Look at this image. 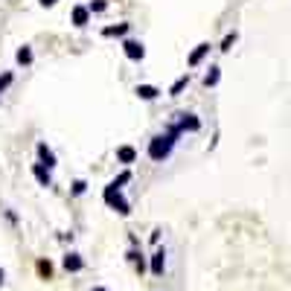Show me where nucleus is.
<instances>
[{
	"label": "nucleus",
	"instance_id": "f257e3e1",
	"mask_svg": "<svg viewBox=\"0 0 291 291\" xmlns=\"http://www.w3.org/2000/svg\"><path fill=\"white\" fill-rule=\"evenodd\" d=\"M181 134H183V131H181V126H178V122L166 126L163 134L152 137V143H149V157H152L155 163H163L166 157L172 155V149H175V143H178V137H181Z\"/></svg>",
	"mask_w": 291,
	"mask_h": 291
},
{
	"label": "nucleus",
	"instance_id": "f03ea898",
	"mask_svg": "<svg viewBox=\"0 0 291 291\" xmlns=\"http://www.w3.org/2000/svg\"><path fill=\"white\" fill-rule=\"evenodd\" d=\"M102 198H105V204H108L111 210H117L119 216H128V213H131V204L126 201L122 190H119V186H117L114 181H111L108 186H105V192H102Z\"/></svg>",
	"mask_w": 291,
	"mask_h": 291
},
{
	"label": "nucleus",
	"instance_id": "7ed1b4c3",
	"mask_svg": "<svg viewBox=\"0 0 291 291\" xmlns=\"http://www.w3.org/2000/svg\"><path fill=\"white\" fill-rule=\"evenodd\" d=\"M122 53H126V58H131V61H143L146 47L140 44V41H134V38H126V41H122Z\"/></svg>",
	"mask_w": 291,
	"mask_h": 291
},
{
	"label": "nucleus",
	"instance_id": "20e7f679",
	"mask_svg": "<svg viewBox=\"0 0 291 291\" xmlns=\"http://www.w3.org/2000/svg\"><path fill=\"white\" fill-rule=\"evenodd\" d=\"M175 122L181 126V131H190V134H195V131H201V119L195 117V114H186V111H181V114H175Z\"/></svg>",
	"mask_w": 291,
	"mask_h": 291
},
{
	"label": "nucleus",
	"instance_id": "39448f33",
	"mask_svg": "<svg viewBox=\"0 0 291 291\" xmlns=\"http://www.w3.org/2000/svg\"><path fill=\"white\" fill-rule=\"evenodd\" d=\"M91 15L93 12L88 9V6H73V12H70V20H73V27H88V24H91Z\"/></svg>",
	"mask_w": 291,
	"mask_h": 291
},
{
	"label": "nucleus",
	"instance_id": "423d86ee",
	"mask_svg": "<svg viewBox=\"0 0 291 291\" xmlns=\"http://www.w3.org/2000/svg\"><path fill=\"white\" fill-rule=\"evenodd\" d=\"M149 271L155 274V277H163V271H166V251H155V254H152Z\"/></svg>",
	"mask_w": 291,
	"mask_h": 291
},
{
	"label": "nucleus",
	"instance_id": "0eeeda50",
	"mask_svg": "<svg viewBox=\"0 0 291 291\" xmlns=\"http://www.w3.org/2000/svg\"><path fill=\"white\" fill-rule=\"evenodd\" d=\"M61 265H64V271H70V274H79V271H82V268H85V259H82V256H79V254H67V256H64V259H61Z\"/></svg>",
	"mask_w": 291,
	"mask_h": 291
},
{
	"label": "nucleus",
	"instance_id": "6e6552de",
	"mask_svg": "<svg viewBox=\"0 0 291 291\" xmlns=\"http://www.w3.org/2000/svg\"><path fill=\"white\" fill-rule=\"evenodd\" d=\"M32 175H35V181L41 183V186H53V175H50V169H47L44 163L32 166Z\"/></svg>",
	"mask_w": 291,
	"mask_h": 291
},
{
	"label": "nucleus",
	"instance_id": "1a4fd4ad",
	"mask_svg": "<svg viewBox=\"0 0 291 291\" xmlns=\"http://www.w3.org/2000/svg\"><path fill=\"white\" fill-rule=\"evenodd\" d=\"M137 96H140V99H143V102H155L157 99V96H160V91H157V88H155V85H137Z\"/></svg>",
	"mask_w": 291,
	"mask_h": 291
},
{
	"label": "nucleus",
	"instance_id": "9d476101",
	"mask_svg": "<svg viewBox=\"0 0 291 291\" xmlns=\"http://www.w3.org/2000/svg\"><path fill=\"white\" fill-rule=\"evenodd\" d=\"M207 55H210V44H198V47L190 53V61H186V64H190V67H198V64L204 61Z\"/></svg>",
	"mask_w": 291,
	"mask_h": 291
},
{
	"label": "nucleus",
	"instance_id": "9b49d317",
	"mask_svg": "<svg viewBox=\"0 0 291 291\" xmlns=\"http://www.w3.org/2000/svg\"><path fill=\"white\" fill-rule=\"evenodd\" d=\"M35 152H38V160H41L47 169H53V166H55V155L50 152V149H47V143H38V146H35Z\"/></svg>",
	"mask_w": 291,
	"mask_h": 291
},
{
	"label": "nucleus",
	"instance_id": "f8f14e48",
	"mask_svg": "<svg viewBox=\"0 0 291 291\" xmlns=\"http://www.w3.org/2000/svg\"><path fill=\"white\" fill-rule=\"evenodd\" d=\"M117 160H119V163H134V160H137V149H134V146H119V149H117Z\"/></svg>",
	"mask_w": 291,
	"mask_h": 291
},
{
	"label": "nucleus",
	"instance_id": "ddd939ff",
	"mask_svg": "<svg viewBox=\"0 0 291 291\" xmlns=\"http://www.w3.org/2000/svg\"><path fill=\"white\" fill-rule=\"evenodd\" d=\"M128 29H131V24H117V27H105L102 29V35L105 38H122V35H128Z\"/></svg>",
	"mask_w": 291,
	"mask_h": 291
},
{
	"label": "nucleus",
	"instance_id": "4468645a",
	"mask_svg": "<svg viewBox=\"0 0 291 291\" xmlns=\"http://www.w3.org/2000/svg\"><path fill=\"white\" fill-rule=\"evenodd\" d=\"M218 79H221V70H218V67H210V73L204 76V88H216Z\"/></svg>",
	"mask_w": 291,
	"mask_h": 291
},
{
	"label": "nucleus",
	"instance_id": "2eb2a0df",
	"mask_svg": "<svg viewBox=\"0 0 291 291\" xmlns=\"http://www.w3.org/2000/svg\"><path fill=\"white\" fill-rule=\"evenodd\" d=\"M186 85H190V73H186V76H181V79H178V82H175L172 88H169V96H181Z\"/></svg>",
	"mask_w": 291,
	"mask_h": 291
},
{
	"label": "nucleus",
	"instance_id": "dca6fc26",
	"mask_svg": "<svg viewBox=\"0 0 291 291\" xmlns=\"http://www.w3.org/2000/svg\"><path fill=\"white\" fill-rule=\"evenodd\" d=\"M15 58H18V64H24V67H27V64H32V50H29V47H20Z\"/></svg>",
	"mask_w": 291,
	"mask_h": 291
},
{
	"label": "nucleus",
	"instance_id": "f3484780",
	"mask_svg": "<svg viewBox=\"0 0 291 291\" xmlns=\"http://www.w3.org/2000/svg\"><path fill=\"white\" fill-rule=\"evenodd\" d=\"M38 274H41V277H47V280L53 277V265H50V259H41V262H38Z\"/></svg>",
	"mask_w": 291,
	"mask_h": 291
},
{
	"label": "nucleus",
	"instance_id": "a211bd4d",
	"mask_svg": "<svg viewBox=\"0 0 291 291\" xmlns=\"http://www.w3.org/2000/svg\"><path fill=\"white\" fill-rule=\"evenodd\" d=\"M88 9H91V12H105V9H108V0H91V3H88Z\"/></svg>",
	"mask_w": 291,
	"mask_h": 291
},
{
	"label": "nucleus",
	"instance_id": "6ab92c4d",
	"mask_svg": "<svg viewBox=\"0 0 291 291\" xmlns=\"http://www.w3.org/2000/svg\"><path fill=\"white\" fill-rule=\"evenodd\" d=\"M128 181H131V172H128V169H126V172H119V175H117V178H114V183H117L119 190H122V186H126V183H128Z\"/></svg>",
	"mask_w": 291,
	"mask_h": 291
},
{
	"label": "nucleus",
	"instance_id": "aec40b11",
	"mask_svg": "<svg viewBox=\"0 0 291 291\" xmlns=\"http://www.w3.org/2000/svg\"><path fill=\"white\" fill-rule=\"evenodd\" d=\"M233 44H236V32H227V35H224V41H221V50L227 53V50H230Z\"/></svg>",
	"mask_w": 291,
	"mask_h": 291
},
{
	"label": "nucleus",
	"instance_id": "412c9836",
	"mask_svg": "<svg viewBox=\"0 0 291 291\" xmlns=\"http://www.w3.org/2000/svg\"><path fill=\"white\" fill-rule=\"evenodd\" d=\"M12 79H15L12 73H3V76H0V93H3V91H6V88L12 85Z\"/></svg>",
	"mask_w": 291,
	"mask_h": 291
},
{
	"label": "nucleus",
	"instance_id": "4be33fe9",
	"mask_svg": "<svg viewBox=\"0 0 291 291\" xmlns=\"http://www.w3.org/2000/svg\"><path fill=\"white\" fill-rule=\"evenodd\" d=\"M85 190H88L85 181H73V195H85Z\"/></svg>",
	"mask_w": 291,
	"mask_h": 291
},
{
	"label": "nucleus",
	"instance_id": "5701e85b",
	"mask_svg": "<svg viewBox=\"0 0 291 291\" xmlns=\"http://www.w3.org/2000/svg\"><path fill=\"white\" fill-rule=\"evenodd\" d=\"M38 3H41V6H55L58 0H38Z\"/></svg>",
	"mask_w": 291,
	"mask_h": 291
},
{
	"label": "nucleus",
	"instance_id": "b1692460",
	"mask_svg": "<svg viewBox=\"0 0 291 291\" xmlns=\"http://www.w3.org/2000/svg\"><path fill=\"white\" fill-rule=\"evenodd\" d=\"M3 277H6V274H3V268H0V285H3Z\"/></svg>",
	"mask_w": 291,
	"mask_h": 291
},
{
	"label": "nucleus",
	"instance_id": "393cba45",
	"mask_svg": "<svg viewBox=\"0 0 291 291\" xmlns=\"http://www.w3.org/2000/svg\"><path fill=\"white\" fill-rule=\"evenodd\" d=\"M91 291H108V288H102V285H96V288H91Z\"/></svg>",
	"mask_w": 291,
	"mask_h": 291
}]
</instances>
